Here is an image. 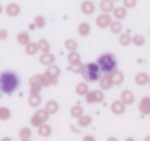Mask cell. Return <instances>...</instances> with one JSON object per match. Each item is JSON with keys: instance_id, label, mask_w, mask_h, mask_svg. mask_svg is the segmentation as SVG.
<instances>
[{"instance_id": "cell-13", "label": "cell", "mask_w": 150, "mask_h": 141, "mask_svg": "<svg viewBox=\"0 0 150 141\" xmlns=\"http://www.w3.org/2000/svg\"><path fill=\"white\" fill-rule=\"evenodd\" d=\"M6 13L9 15V16H18L19 13H21V8H19V5H16V3H9L8 6H6Z\"/></svg>"}, {"instance_id": "cell-30", "label": "cell", "mask_w": 150, "mask_h": 141, "mask_svg": "<svg viewBox=\"0 0 150 141\" xmlns=\"http://www.w3.org/2000/svg\"><path fill=\"white\" fill-rule=\"evenodd\" d=\"M16 40H18V43H19V44L27 46V44L30 43V35H28V32H19V34H18V37H16Z\"/></svg>"}, {"instance_id": "cell-12", "label": "cell", "mask_w": 150, "mask_h": 141, "mask_svg": "<svg viewBox=\"0 0 150 141\" xmlns=\"http://www.w3.org/2000/svg\"><path fill=\"white\" fill-rule=\"evenodd\" d=\"M46 75L50 77V78H53V80H57V77L60 75L59 66H56V65H49V68L46 69Z\"/></svg>"}, {"instance_id": "cell-3", "label": "cell", "mask_w": 150, "mask_h": 141, "mask_svg": "<svg viewBox=\"0 0 150 141\" xmlns=\"http://www.w3.org/2000/svg\"><path fill=\"white\" fill-rule=\"evenodd\" d=\"M100 66L99 63H87L84 65V69H83V77L87 82H94V81H99L100 80Z\"/></svg>"}, {"instance_id": "cell-23", "label": "cell", "mask_w": 150, "mask_h": 141, "mask_svg": "<svg viewBox=\"0 0 150 141\" xmlns=\"http://www.w3.org/2000/svg\"><path fill=\"white\" fill-rule=\"evenodd\" d=\"M113 16H115V19H124L125 16H127V8L125 6H122V8H115L113 9Z\"/></svg>"}, {"instance_id": "cell-2", "label": "cell", "mask_w": 150, "mask_h": 141, "mask_svg": "<svg viewBox=\"0 0 150 141\" xmlns=\"http://www.w3.org/2000/svg\"><path fill=\"white\" fill-rule=\"evenodd\" d=\"M97 63H99L100 69L103 70L105 74H112L113 70L116 69V66H118V62H116V59H115V56L112 53L100 54L99 59H97Z\"/></svg>"}, {"instance_id": "cell-1", "label": "cell", "mask_w": 150, "mask_h": 141, "mask_svg": "<svg viewBox=\"0 0 150 141\" xmlns=\"http://www.w3.org/2000/svg\"><path fill=\"white\" fill-rule=\"evenodd\" d=\"M21 85V80L19 75L15 70L6 69L0 72V91L5 94H12L13 91H16Z\"/></svg>"}, {"instance_id": "cell-11", "label": "cell", "mask_w": 150, "mask_h": 141, "mask_svg": "<svg viewBox=\"0 0 150 141\" xmlns=\"http://www.w3.org/2000/svg\"><path fill=\"white\" fill-rule=\"evenodd\" d=\"M94 11H96V6H94L93 2H90V0H86V2L81 3V12L84 15H91Z\"/></svg>"}, {"instance_id": "cell-9", "label": "cell", "mask_w": 150, "mask_h": 141, "mask_svg": "<svg viewBox=\"0 0 150 141\" xmlns=\"http://www.w3.org/2000/svg\"><path fill=\"white\" fill-rule=\"evenodd\" d=\"M99 81H100V88H102L103 91H108V90L113 85V80H112V75H110V74L105 75V77L100 78Z\"/></svg>"}, {"instance_id": "cell-41", "label": "cell", "mask_w": 150, "mask_h": 141, "mask_svg": "<svg viewBox=\"0 0 150 141\" xmlns=\"http://www.w3.org/2000/svg\"><path fill=\"white\" fill-rule=\"evenodd\" d=\"M8 38V31L6 30H0V40H6Z\"/></svg>"}, {"instance_id": "cell-38", "label": "cell", "mask_w": 150, "mask_h": 141, "mask_svg": "<svg viewBox=\"0 0 150 141\" xmlns=\"http://www.w3.org/2000/svg\"><path fill=\"white\" fill-rule=\"evenodd\" d=\"M122 2H124V6L127 9H132L137 5V0H122Z\"/></svg>"}, {"instance_id": "cell-36", "label": "cell", "mask_w": 150, "mask_h": 141, "mask_svg": "<svg viewBox=\"0 0 150 141\" xmlns=\"http://www.w3.org/2000/svg\"><path fill=\"white\" fill-rule=\"evenodd\" d=\"M34 25H35L37 28H44V25H46V19H44L41 15H38V16H35V19H34Z\"/></svg>"}, {"instance_id": "cell-18", "label": "cell", "mask_w": 150, "mask_h": 141, "mask_svg": "<svg viewBox=\"0 0 150 141\" xmlns=\"http://www.w3.org/2000/svg\"><path fill=\"white\" fill-rule=\"evenodd\" d=\"M90 31H91L90 24H87V22H81V24L78 25V34H80L81 37H87V35L90 34Z\"/></svg>"}, {"instance_id": "cell-25", "label": "cell", "mask_w": 150, "mask_h": 141, "mask_svg": "<svg viewBox=\"0 0 150 141\" xmlns=\"http://www.w3.org/2000/svg\"><path fill=\"white\" fill-rule=\"evenodd\" d=\"M88 91H90V90H88L87 82H80V84L77 85V88H75V93H77L78 96H86Z\"/></svg>"}, {"instance_id": "cell-40", "label": "cell", "mask_w": 150, "mask_h": 141, "mask_svg": "<svg viewBox=\"0 0 150 141\" xmlns=\"http://www.w3.org/2000/svg\"><path fill=\"white\" fill-rule=\"evenodd\" d=\"M41 87H43L41 84H33V85H31V94H37V93L41 90Z\"/></svg>"}, {"instance_id": "cell-44", "label": "cell", "mask_w": 150, "mask_h": 141, "mask_svg": "<svg viewBox=\"0 0 150 141\" xmlns=\"http://www.w3.org/2000/svg\"><path fill=\"white\" fill-rule=\"evenodd\" d=\"M2 12H3V8H2V6H0V13H2Z\"/></svg>"}, {"instance_id": "cell-8", "label": "cell", "mask_w": 150, "mask_h": 141, "mask_svg": "<svg viewBox=\"0 0 150 141\" xmlns=\"http://www.w3.org/2000/svg\"><path fill=\"white\" fill-rule=\"evenodd\" d=\"M125 103L122 100H115L112 104H110V110L115 113V115H122L125 112Z\"/></svg>"}, {"instance_id": "cell-29", "label": "cell", "mask_w": 150, "mask_h": 141, "mask_svg": "<svg viewBox=\"0 0 150 141\" xmlns=\"http://www.w3.org/2000/svg\"><path fill=\"white\" fill-rule=\"evenodd\" d=\"M81 115H83V107H81L80 104H75V106L71 107V116H72V118H77V119H78Z\"/></svg>"}, {"instance_id": "cell-46", "label": "cell", "mask_w": 150, "mask_h": 141, "mask_svg": "<svg viewBox=\"0 0 150 141\" xmlns=\"http://www.w3.org/2000/svg\"><path fill=\"white\" fill-rule=\"evenodd\" d=\"M113 2H118V0H113Z\"/></svg>"}, {"instance_id": "cell-28", "label": "cell", "mask_w": 150, "mask_h": 141, "mask_svg": "<svg viewBox=\"0 0 150 141\" xmlns=\"http://www.w3.org/2000/svg\"><path fill=\"white\" fill-rule=\"evenodd\" d=\"M38 49H40L41 53H49V51H50V44H49V41L44 40V38H41V40L38 41Z\"/></svg>"}, {"instance_id": "cell-42", "label": "cell", "mask_w": 150, "mask_h": 141, "mask_svg": "<svg viewBox=\"0 0 150 141\" xmlns=\"http://www.w3.org/2000/svg\"><path fill=\"white\" fill-rule=\"evenodd\" d=\"M84 141H94V137L93 135H86L84 137Z\"/></svg>"}, {"instance_id": "cell-4", "label": "cell", "mask_w": 150, "mask_h": 141, "mask_svg": "<svg viewBox=\"0 0 150 141\" xmlns=\"http://www.w3.org/2000/svg\"><path fill=\"white\" fill-rule=\"evenodd\" d=\"M47 118H49V112H47L46 109H40V110H37V112L34 113V116L31 118V125L38 128L41 123H44V122L47 121Z\"/></svg>"}, {"instance_id": "cell-33", "label": "cell", "mask_w": 150, "mask_h": 141, "mask_svg": "<svg viewBox=\"0 0 150 141\" xmlns=\"http://www.w3.org/2000/svg\"><path fill=\"white\" fill-rule=\"evenodd\" d=\"M19 138L24 140V141L30 140V138H31V129H30V128H22V129L19 131Z\"/></svg>"}, {"instance_id": "cell-43", "label": "cell", "mask_w": 150, "mask_h": 141, "mask_svg": "<svg viewBox=\"0 0 150 141\" xmlns=\"http://www.w3.org/2000/svg\"><path fill=\"white\" fill-rule=\"evenodd\" d=\"M144 140H146V141H150V135H147V137H146Z\"/></svg>"}, {"instance_id": "cell-24", "label": "cell", "mask_w": 150, "mask_h": 141, "mask_svg": "<svg viewBox=\"0 0 150 141\" xmlns=\"http://www.w3.org/2000/svg\"><path fill=\"white\" fill-rule=\"evenodd\" d=\"M40 103H41V97H40V94L37 93V94H31L30 96V99H28V104L31 106V107H38L40 106Z\"/></svg>"}, {"instance_id": "cell-15", "label": "cell", "mask_w": 150, "mask_h": 141, "mask_svg": "<svg viewBox=\"0 0 150 141\" xmlns=\"http://www.w3.org/2000/svg\"><path fill=\"white\" fill-rule=\"evenodd\" d=\"M99 8H100L102 12H106V13L113 12V9H115V6H113V0H102Z\"/></svg>"}, {"instance_id": "cell-27", "label": "cell", "mask_w": 150, "mask_h": 141, "mask_svg": "<svg viewBox=\"0 0 150 141\" xmlns=\"http://www.w3.org/2000/svg\"><path fill=\"white\" fill-rule=\"evenodd\" d=\"M68 62L71 65H75V63H80L81 62V56L77 53V51H69V56H68Z\"/></svg>"}, {"instance_id": "cell-22", "label": "cell", "mask_w": 150, "mask_h": 141, "mask_svg": "<svg viewBox=\"0 0 150 141\" xmlns=\"http://www.w3.org/2000/svg\"><path fill=\"white\" fill-rule=\"evenodd\" d=\"M90 125H91V116H88V115H81V116L78 118V126L87 128V126H90Z\"/></svg>"}, {"instance_id": "cell-7", "label": "cell", "mask_w": 150, "mask_h": 141, "mask_svg": "<svg viewBox=\"0 0 150 141\" xmlns=\"http://www.w3.org/2000/svg\"><path fill=\"white\" fill-rule=\"evenodd\" d=\"M138 110H140L143 115H150V97H149V96H144V97L140 100Z\"/></svg>"}, {"instance_id": "cell-21", "label": "cell", "mask_w": 150, "mask_h": 141, "mask_svg": "<svg viewBox=\"0 0 150 141\" xmlns=\"http://www.w3.org/2000/svg\"><path fill=\"white\" fill-rule=\"evenodd\" d=\"M44 109L49 112V115H54V113H57V110H59V104H57L54 100H50V102L46 103V107H44Z\"/></svg>"}, {"instance_id": "cell-37", "label": "cell", "mask_w": 150, "mask_h": 141, "mask_svg": "<svg viewBox=\"0 0 150 141\" xmlns=\"http://www.w3.org/2000/svg\"><path fill=\"white\" fill-rule=\"evenodd\" d=\"M74 74H81L83 72V69H84V65H81V62L80 63H75V65H71V68H69Z\"/></svg>"}, {"instance_id": "cell-45", "label": "cell", "mask_w": 150, "mask_h": 141, "mask_svg": "<svg viewBox=\"0 0 150 141\" xmlns=\"http://www.w3.org/2000/svg\"><path fill=\"white\" fill-rule=\"evenodd\" d=\"M149 85H150V78H149Z\"/></svg>"}, {"instance_id": "cell-19", "label": "cell", "mask_w": 150, "mask_h": 141, "mask_svg": "<svg viewBox=\"0 0 150 141\" xmlns=\"http://www.w3.org/2000/svg\"><path fill=\"white\" fill-rule=\"evenodd\" d=\"M38 135H40V137H44V138H46V137H50V135H52V128H50L46 122L41 123V125L38 126Z\"/></svg>"}, {"instance_id": "cell-14", "label": "cell", "mask_w": 150, "mask_h": 141, "mask_svg": "<svg viewBox=\"0 0 150 141\" xmlns=\"http://www.w3.org/2000/svg\"><path fill=\"white\" fill-rule=\"evenodd\" d=\"M54 60H56V57H54L50 51H49V53H43V54L40 56V63H41V65H46V66L53 65Z\"/></svg>"}, {"instance_id": "cell-31", "label": "cell", "mask_w": 150, "mask_h": 141, "mask_svg": "<svg viewBox=\"0 0 150 141\" xmlns=\"http://www.w3.org/2000/svg\"><path fill=\"white\" fill-rule=\"evenodd\" d=\"M132 43V38L129 37V34H121L119 35V44L121 46H129Z\"/></svg>"}, {"instance_id": "cell-6", "label": "cell", "mask_w": 150, "mask_h": 141, "mask_svg": "<svg viewBox=\"0 0 150 141\" xmlns=\"http://www.w3.org/2000/svg\"><path fill=\"white\" fill-rule=\"evenodd\" d=\"M110 24H112V18H110V15L106 13V12H103L102 15H99L97 19H96V25H97L99 28H102V30L110 27Z\"/></svg>"}, {"instance_id": "cell-39", "label": "cell", "mask_w": 150, "mask_h": 141, "mask_svg": "<svg viewBox=\"0 0 150 141\" xmlns=\"http://www.w3.org/2000/svg\"><path fill=\"white\" fill-rule=\"evenodd\" d=\"M33 84H41V75H34L30 80V85H33Z\"/></svg>"}, {"instance_id": "cell-16", "label": "cell", "mask_w": 150, "mask_h": 141, "mask_svg": "<svg viewBox=\"0 0 150 141\" xmlns=\"http://www.w3.org/2000/svg\"><path fill=\"white\" fill-rule=\"evenodd\" d=\"M149 78H150V77H149L146 72H140V74L135 75V84L140 85V87H143V85L149 84Z\"/></svg>"}, {"instance_id": "cell-20", "label": "cell", "mask_w": 150, "mask_h": 141, "mask_svg": "<svg viewBox=\"0 0 150 141\" xmlns=\"http://www.w3.org/2000/svg\"><path fill=\"white\" fill-rule=\"evenodd\" d=\"M40 49H38V43H28L27 46H25V53L28 54V56H34L37 51H38Z\"/></svg>"}, {"instance_id": "cell-26", "label": "cell", "mask_w": 150, "mask_h": 141, "mask_svg": "<svg viewBox=\"0 0 150 141\" xmlns=\"http://www.w3.org/2000/svg\"><path fill=\"white\" fill-rule=\"evenodd\" d=\"M110 31L113 32V34H121V31H122V24H121V21L119 19H116V21H112V24H110Z\"/></svg>"}, {"instance_id": "cell-17", "label": "cell", "mask_w": 150, "mask_h": 141, "mask_svg": "<svg viewBox=\"0 0 150 141\" xmlns=\"http://www.w3.org/2000/svg\"><path fill=\"white\" fill-rule=\"evenodd\" d=\"M110 75H112V80H113V85H121L124 82V74L121 72V70L115 69Z\"/></svg>"}, {"instance_id": "cell-5", "label": "cell", "mask_w": 150, "mask_h": 141, "mask_svg": "<svg viewBox=\"0 0 150 141\" xmlns=\"http://www.w3.org/2000/svg\"><path fill=\"white\" fill-rule=\"evenodd\" d=\"M103 99H105V96H103V90H102V88H100V90L88 91V93L86 94V102H87L88 104H93V103H102Z\"/></svg>"}, {"instance_id": "cell-34", "label": "cell", "mask_w": 150, "mask_h": 141, "mask_svg": "<svg viewBox=\"0 0 150 141\" xmlns=\"http://www.w3.org/2000/svg\"><path fill=\"white\" fill-rule=\"evenodd\" d=\"M11 118V110L8 107H0V121H8Z\"/></svg>"}, {"instance_id": "cell-10", "label": "cell", "mask_w": 150, "mask_h": 141, "mask_svg": "<svg viewBox=\"0 0 150 141\" xmlns=\"http://www.w3.org/2000/svg\"><path fill=\"white\" fill-rule=\"evenodd\" d=\"M121 100L125 103V104H132L134 103V100H135V96H134V93L132 91H129V90H124L122 93H121Z\"/></svg>"}, {"instance_id": "cell-32", "label": "cell", "mask_w": 150, "mask_h": 141, "mask_svg": "<svg viewBox=\"0 0 150 141\" xmlns=\"http://www.w3.org/2000/svg\"><path fill=\"white\" fill-rule=\"evenodd\" d=\"M65 47H66L69 51H75V50L78 49V44H77V41H75V40L69 38V40H66V41H65Z\"/></svg>"}, {"instance_id": "cell-35", "label": "cell", "mask_w": 150, "mask_h": 141, "mask_svg": "<svg viewBox=\"0 0 150 141\" xmlns=\"http://www.w3.org/2000/svg\"><path fill=\"white\" fill-rule=\"evenodd\" d=\"M132 43L135 44V46H138V47H141L144 43H146V38L143 37V35H140V34H137V35H134L132 37Z\"/></svg>"}]
</instances>
